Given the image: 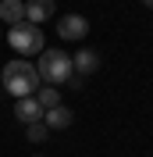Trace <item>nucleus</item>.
Masks as SVG:
<instances>
[{
	"mask_svg": "<svg viewBox=\"0 0 153 157\" xmlns=\"http://www.w3.org/2000/svg\"><path fill=\"white\" fill-rule=\"evenodd\" d=\"M4 89H7L11 97H36V89H39V71L36 64H29V61H11V64H4Z\"/></svg>",
	"mask_w": 153,
	"mask_h": 157,
	"instance_id": "1",
	"label": "nucleus"
},
{
	"mask_svg": "<svg viewBox=\"0 0 153 157\" xmlns=\"http://www.w3.org/2000/svg\"><path fill=\"white\" fill-rule=\"evenodd\" d=\"M36 71H39V82H47V86H64L75 75L71 57H68L64 50H43L39 61H36Z\"/></svg>",
	"mask_w": 153,
	"mask_h": 157,
	"instance_id": "2",
	"label": "nucleus"
},
{
	"mask_svg": "<svg viewBox=\"0 0 153 157\" xmlns=\"http://www.w3.org/2000/svg\"><path fill=\"white\" fill-rule=\"evenodd\" d=\"M43 32H39V25H29V21H21V25H11V32H7V43L14 50H18V54H25V57H29V54H43Z\"/></svg>",
	"mask_w": 153,
	"mask_h": 157,
	"instance_id": "3",
	"label": "nucleus"
},
{
	"mask_svg": "<svg viewBox=\"0 0 153 157\" xmlns=\"http://www.w3.org/2000/svg\"><path fill=\"white\" fill-rule=\"evenodd\" d=\"M86 32H89V21L82 18V14H61L57 18V36L61 39L78 43V39H86Z\"/></svg>",
	"mask_w": 153,
	"mask_h": 157,
	"instance_id": "4",
	"label": "nucleus"
},
{
	"mask_svg": "<svg viewBox=\"0 0 153 157\" xmlns=\"http://www.w3.org/2000/svg\"><path fill=\"white\" fill-rule=\"evenodd\" d=\"M54 11H57V0H25V21H29V25L50 21Z\"/></svg>",
	"mask_w": 153,
	"mask_h": 157,
	"instance_id": "5",
	"label": "nucleus"
},
{
	"mask_svg": "<svg viewBox=\"0 0 153 157\" xmlns=\"http://www.w3.org/2000/svg\"><path fill=\"white\" fill-rule=\"evenodd\" d=\"M43 114H47V111L39 107L36 97H21V100H14V118H18L21 125H36V121H43Z\"/></svg>",
	"mask_w": 153,
	"mask_h": 157,
	"instance_id": "6",
	"label": "nucleus"
},
{
	"mask_svg": "<svg viewBox=\"0 0 153 157\" xmlns=\"http://www.w3.org/2000/svg\"><path fill=\"white\" fill-rule=\"evenodd\" d=\"M71 68H75V75H93L96 68H100V54L96 50H78L75 57H71Z\"/></svg>",
	"mask_w": 153,
	"mask_h": 157,
	"instance_id": "7",
	"label": "nucleus"
},
{
	"mask_svg": "<svg viewBox=\"0 0 153 157\" xmlns=\"http://www.w3.org/2000/svg\"><path fill=\"white\" fill-rule=\"evenodd\" d=\"M0 21L21 25L25 21V0H0Z\"/></svg>",
	"mask_w": 153,
	"mask_h": 157,
	"instance_id": "8",
	"label": "nucleus"
},
{
	"mask_svg": "<svg viewBox=\"0 0 153 157\" xmlns=\"http://www.w3.org/2000/svg\"><path fill=\"white\" fill-rule=\"evenodd\" d=\"M71 121H75V114H71L68 107H61V104H57V107H50L47 114H43V125H47V128H68Z\"/></svg>",
	"mask_w": 153,
	"mask_h": 157,
	"instance_id": "9",
	"label": "nucleus"
},
{
	"mask_svg": "<svg viewBox=\"0 0 153 157\" xmlns=\"http://www.w3.org/2000/svg\"><path fill=\"white\" fill-rule=\"evenodd\" d=\"M36 100H39V107H43V111L57 107V104H61V97H57V86H43V89H36Z\"/></svg>",
	"mask_w": 153,
	"mask_h": 157,
	"instance_id": "10",
	"label": "nucleus"
},
{
	"mask_svg": "<svg viewBox=\"0 0 153 157\" xmlns=\"http://www.w3.org/2000/svg\"><path fill=\"white\" fill-rule=\"evenodd\" d=\"M25 136H29L32 143H43V139L50 136V128L43 125V121H36V125H25Z\"/></svg>",
	"mask_w": 153,
	"mask_h": 157,
	"instance_id": "11",
	"label": "nucleus"
},
{
	"mask_svg": "<svg viewBox=\"0 0 153 157\" xmlns=\"http://www.w3.org/2000/svg\"><path fill=\"white\" fill-rule=\"evenodd\" d=\"M143 4H146V7H153V0H143Z\"/></svg>",
	"mask_w": 153,
	"mask_h": 157,
	"instance_id": "12",
	"label": "nucleus"
},
{
	"mask_svg": "<svg viewBox=\"0 0 153 157\" xmlns=\"http://www.w3.org/2000/svg\"><path fill=\"white\" fill-rule=\"evenodd\" d=\"M36 157H43V154H36Z\"/></svg>",
	"mask_w": 153,
	"mask_h": 157,
	"instance_id": "13",
	"label": "nucleus"
}]
</instances>
